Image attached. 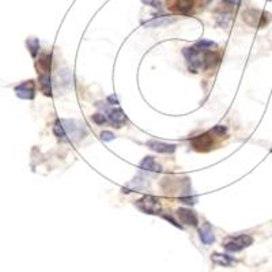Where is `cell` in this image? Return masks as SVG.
Returning a JSON list of instances; mask_svg holds the SVG:
<instances>
[{
	"label": "cell",
	"instance_id": "23",
	"mask_svg": "<svg viewBox=\"0 0 272 272\" xmlns=\"http://www.w3.org/2000/svg\"><path fill=\"white\" fill-rule=\"evenodd\" d=\"M178 200L181 203H184V204H189V206H192V204H195L196 203V197L191 196V193L189 195H187V196H180L178 197Z\"/></svg>",
	"mask_w": 272,
	"mask_h": 272
},
{
	"label": "cell",
	"instance_id": "12",
	"mask_svg": "<svg viewBox=\"0 0 272 272\" xmlns=\"http://www.w3.org/2000/svg\"><path fill=\"white\" fill-rule=\"evenodd\" d=\"M197 0H176L174 1V11L178 12V14H182V15H189L195 5H196Z\"/></svg>",
	"mask_w": 272,
	"mask_h": 272
},
{
	"label": "cell",
	"instance_id": "13",
	"mask_svg": "<svg viewBox=\"0 0 272 272\" xmlns=\"http://www.w3.org/2000/svg\"><path fill=\"white\" fill-rule=\"evenodd\" d=\"M199 237H200V241L204 244V245H211L215 242V234H214V230L210 223H204L200 229H199Z\"/></svg>",
	"mask_w": 272,
	"mask_h": 272
},
{
	"label": "cell",
	"instance_id": "10",
	"mask_svg": "<svg viewBox=\"0 0 272 272\" xmlns=\"http://www.w3.org/2000/svg\"><path fill=\"white\" fill-rule=\"evenodd\" d=\"M147 147L152 151L158 152V154H173L177 148L176 144L165 143V141L161 140H148L147 141Z\"/></svg>",
	"mask_w": 272,
	"mask_h": 272
},
{
	"label": "cell",
	"instance_id": "19",
	"mask_svg": "<svg viewBox=\"0 0 272 272\" xmlns=\"http://www.w3.org/2000/svg\"><path fill=\"white\" fill-rule=\"evenodd\" d=\"M26 46H27V49L30 52V55L33 56V57H37L38 52H40V40L35 38V37L27 38V40H26Z\"/></svg>",
	"mask_w": 272,
	"mask_h": 272
},
{
	"label": "cell",
	"instance_id": "29",
	"mask_svg": "<svg viewBox=\"0 0 272 272\" xmlns=\"http://www.w3.org/2000/svg\"><path fill=\"white\" fill-rule=\"evenodd\" d=\"M268 1H271V0H268Z\"/></svg>",
	"mask_w": 272,
	"mask_h": 272
},
{
	"label": "cell",
	"instance_id": "20",
	"mask_svg": "<svg viewBox=\"0 0 272 272\" xmlns=\"http://www.w3.org/2000/svg\"><path fill=\"white\" fill-rule=\"evenodd\" d=\"M197 49H200L202 52H207V51H211V48H215L217 44L214 42V41H208V40H202V41H197L196 44H195Z\"/></svg>",
	"mask_w": 272,
	"mask_h": 272
},
{
	"label": "cell",
	"instance_id": "30",
	"mask_svg": "<svg viewBox=\"0 0 272 272\" xmlns=\"http://www.w3.org/2000/svg\"><path fill=\"white\" fill-rule=\"evenodd\" d=\"M271 151H272V150H271Z\"/></svg>",
	"mask_w": 272,
	"mask_h": 272
},
{
	"label": "cell",
	"instance_id": "27",
	"mask_svg": "<svg viewBox=\"0 0 272 272\" xmlns=\"http://www.w3.org/2000/svg\"><path fill=\"white\" fill-rule=\"evenodd\" d=\"M162 217L165 218V219H166V221H170L171 223H173V225H174V226H176V227H180V229H182L181 225H180V223H178V222H177L176 219H174V218H171L170 215H167V214H163V215H162Z\"/></svg>",
	"mask_w": 272,
	"mask_h": 272
},
{
	"label": "cell",
	"instance_id": "11",
	"mask_svg": "<svg viewBox=\"0 0 272 272\" xmlns=\"http://www.w3.org/2000/svg\"><path fill=\"white\" fill-rule=\"evenodd\" d=\"M221 63V56L215 51H207L203 53V70H214Z\"/></svg>",
	"mask_w": 272,
	"mask_h": 272
},
{
	"label": "cell",
	"instance_id": "24",
	"mask_svg": "<svg viewBox=\"0 0 272 272\" xmlns=\"http://www.w3.org/2000/svg\"><path fill=\"white\" fill-rule=\"evenodd\" d=\"M100 137H101V140L104 141H112V140H115V137H116V136H115V134L111 131H102Z\"/></svg>",
	"mask_w": 272,
	"mask_h": 272
},
{
	"label": "cell",
	"instance_id": "25",
	"mask_svg": "<svg viewBox=\"0 0 272 272\" xmlns=\"http://www.w3.org/2000/svg\"><path fill=\"white\" fill-rule=\"evenodd\" d=\"M144 4L151 5L154 8H159L161 7V0H141Z\"/></svg>",
	"mask_w": 272,
	"mask_h": 272
},
{
	"label": "cell",
	"instance_id": "5",
	"mask_svg": "<svg viewBox=\"0 0 272 272\" xmlns=\"http://www.w3.org/2000/svg\"><path fill=\"white\" fill-rule=\"evenodd\" d=\"M253 244V237L249 234H240L236 237H229L223 242V248L227 252H240Z\"/></svg>",
	"mask_w": 272,
	"mask_h": 272
},
{
	"label": "cell",
	"instance_id": "26",
	"mask_svg": "<svg viewBox=\"0 0 272 272\" xmlns=\"http://www.w3.org/2000/svg\"><path fill=\"white\" fill-rule=\"evenodd\" d=\"M222 1L226 5H229V7H237V5L242 3V0H222Z\"/></svg>",
	"mask_w": 272,
	"mask_h": 272
},
{
	"label": "cell",
	"instance_id": "6",
	"mask_svg": "<svg viewBox=\"0 0 272 272\" xmlns=\"http://www.w3.org/2000/svg\"><path fill=\"white\" fill-rule=\"evenodd\" d=\"M214 146V140H212L211 132L210 134H202V135H197L191 139V147L195 151L199 152H206L210 151Z\"/></svg>",
	"mask_w": 272,
	"mask_h": 272
},
{
	"label": "cell",
	"instance_id": "14",
	"mask_svg": "<svg viewBox=\"0 0 272 272\" xmlns=\"http://www.w3.org/2000/svg\"><path fill=\"white\" fill-rule=\"evenodd\" d=\"M139 166L141 170L147 171V173H161L162 171V166L155 161L154 156H144Z\"/></svg>",
	"mask_w": 272,
	"mask_h": 272
},
{
	"label": "cell",
	"instance_id": "8",
	"mask_svg": "<svg viewBox=\"0 0 272 272\" xmlns=\"http://www.w3.org/2000/svg\"><path fill=\"white\" fill-rule=\"evenodd\" d=\"M105 115L108 117V123H111L115 128H121L127 123V116L120 108H106Z\"/></svg>",
	"mask_w": 272,
	"mask_h": 272
},
{
	"label": "cell",
	"instance_id": "18",
	"mask_svg": "<svg viewBox=\"0 0 272 272\" xmlns=\"http://www.w3.org/2000/svg\"><path fill=\"white\" fill-rule=\"evenodd\" d=\"M37 68L40 70V74H49L52 68V55L45 53L41 56L37 63Z\"/></svg>",
	"mask_w": 272,
	"mask_h": 272
},
{
	"label": "cell",
	"instance_id": "1",
	"mask_svg": "<svg viewBox=\"0 0 272 272\" xmlns=\"http://www.w3.org/2000/svg\"><path fill=\"white\" fill-rule=\"evenodd\" d=\"M53 134L61 141H76L86 136L85 127L75 120H56L53 124Z\"/></svg>",
	"mask_w": 272,
	"mask_h": 272
},
{
	"label": "cell",
	"instance_id": "3",
	"mask_svg": "<svg viewBox=\"0 0 272 272\" xmlns=\"http://www.w3.org/2000/svg\"><path fill=\"white\" fill-rule=\"evenodd\" d=\"M203 53L200 49H197L196 46H191V48H184L182 49V55L185 57L188 63V70L197 74L200 68H203Z\"/></svg>",
	"mask_w": 272,
	"mask_h": 272
},
{
	"label": "cell",
	"instance_id": "4",
	"mask_svg": "<svg viewBox=\"0 0 272 272\" xmlns=\"http://www.w3.org/2000/svg\"><path fill=\"white\" fill-rule=\"evenodd\" d=\"M135 207L141 212L150 214V215H158V214H161L162 210L161 200L158 197L151 196V195H146L139 200H136Z\"/></svg>",
	"mask_w": 272,
	"mask_h": 272
},
{
	"label": "cell",
	"instance_id": "21",
	"mask_svg": "<svg viewBox=\"0 0 272 272\" xmlns=\"http://www.w3.org/2000/svg\"><path fill=\"white\" fill-rule=\"evenodd\" d=\"M91 120H93V123H96L97 126H104L108 123V117H106L105 113H96L91 116Z\"/></svg>",
	"mask_w": 272,
	"mask_h": 272
},
{
	"label": "cell",
	"instance_id": "17",
	"mask_svg": "<svg viewBox=\"0 0 272 272\" xmlns=\"http://www.w3.org/2000/svg\"><path fill=\"white\" fill-rule=\"evenodd\" d=\"M211 262L217 266H221V267H230L233 263H234V259L229 255H223V253H212L211 255Z\"/></svg>",
	"mask_w": 272,
	"mask_h": 272
},
{
	"label": "cell",
	"instance_id": "16",
	"mask_svg": "<svg viewBox=\"0 0 272 272\" xmlns=\"http://www.w3.org/2000/svg\"><path fill=\"white\" fill-rule=\"evenodd\" d=\"M38 82H40V90L42 94L46 97L52 96V79L49 74H40L38 76Z\"/></svg>",
	"mask_w": 272,
	"mask_h": 272
},
{
	"label": "cell",
	"instance_id": "9",
	"mask_svg": "<svg viewBox=\"0 0 272 272\" xmlns=\"http://www.w3.org/2000/svg\"><path fill=\"white\" fill-rule=\"evenodd\" d=\"M176 215L178 218V221L187 225V226L196 227L199 225V218L197 214L191 208H185V207H180L176 211Z\"/></svg>",
	"mask_w": 272,
	"mask_h": 272
},
{
	"label": "cell",
	"instance_id": "7",
	"mask_svg": "<svg viewBox=\"0 0 272 272\" xmlns=\"http://www.w3.org/2000/svg\"><path fill=\"white\" fill-rule=\"evenodd\" d=\"M14 91H15L16 97H18V98H20V100H27V101L34 100V97H35L34 81L22 82L20 85L15 86Z\"/></svg>",
	"mask_w": 272,
	"mask_h": 272
},
{
	"label": "cell",
	"instance_id": "2",
	"mask_svg": "<svg viewBox=\"0 0 272 272\" xmlns=\"http://www.w3.org/2000/svg\"><path fill=\"white\" fill-rule=\"evenodd\" d=\"M242 19H244V22H247L249 26H252V27L262 29V27H266L271 22L272 15L270 12H267V11L251 8V10L244 11Z\"/></svg>",
	"mask_w": 272,
	"mask_h": 272
},
{
	"label": "cell",
	"instance_id": "15",
	"mask_svg": "<svg viewBox=\"0 0 272 272\" xmlns=\"http://www.w3.org/2000/svg\"><path fill=\"white\" fill-rule=\"evenodd\" d=\"M173 22H176V18H173V16H166V15H161L158 16V18H152V19L147 20L144 22V25L148 26V27H162V26H166L170 25Z\"/></svg>",
	"mask_w": 272,
	"mask_h": 272
},
{
	"label": "cell",
	"instance_id": "22",
	"mask_svg": "<svg viewBox=\"0 0 272 272\" xmlns=\"http://www.w3.org/2000/svg\"><path fill=\"white\" fill-rule=\"evenodd\" d=\"M226 134H227V127L226 126H222V124H219V126H215L211 130V135L225 136Z\"/></svg>",
	"mask_w": 272,
	"mask_h": 272
},
{
	"label": "cell",
	"instance_id": "28",
	"mask_svg": "<svg viewBox=\"0 0 272 272\" xmlns=\"http://www.w3.org/2000/svg\"><path fill=\"white\" fill-rule=\"evenodd\" d=\"M106 101H108V104H109V105H112V106L119 105V101H117V97L115 96V94H113V96L108 97V100H106Z\"/></svg>",
	"mask_w": 272,
	"mask_h": 272
}]
</instances>
